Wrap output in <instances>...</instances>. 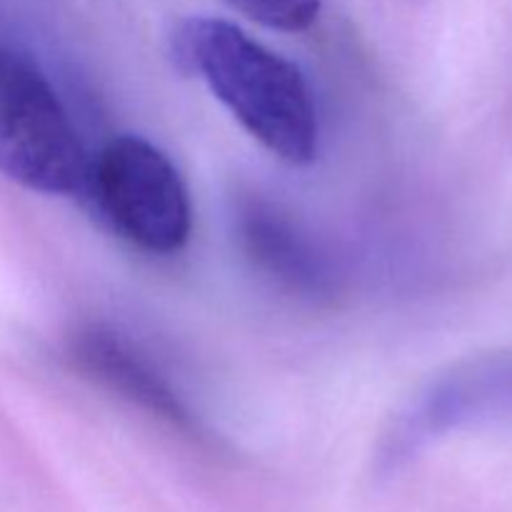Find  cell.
<instances>
[{
  "label": "cell",
  "instance_id": "6da1fadb",
  "mask_svg": "<svg viewBox=\"0 0 512 512\" xmlns=\"http://www.w3.org/2000/svg\"><path fill=\"white\" fill-rule=\"evenodd\" d=\"M173 53L275 158L288 165L313 163L318 113L298 65L220 18L183 20L173 35Z\"/></svg>",
  "mask_w": 512,
  "mask_h": 512
},
{
  "label": "cell",
  "instance_id": "7a4b0ae2",
  "mask_svg": "<svg viewBox=\"0 0 512 512\" xmlns=\"http://www.w3.org/2000/svg\"><path fill=\"white\" fill-rule=\"evenodd\" d=\"M83 193L133 248L178 253L193 230L188 185L173 160L138 135H118L90 163Z\"/></svg>",
  "mask_w": 512,
  "mask_h": 512
},
{
  "label": "cell",
  "instance_id": "3957f363",
  "mask_svg": "<svg viewBox=\"0 0 512 512\" xmlns=\"http://www.w3.org/2000/svg\"><path fill=\"white\" fill-rule=\"evenodd\" d=\"M90 160L43 73L0 43V170L45 195L85 190Z\"/></svg>",
  "mask_w": 512,
  "mask_h": 512
},
{
  "label": "cell",
  "instance_id": "277c9868",
  "mask_svg": "<svg viewBox=\"0 0 512 512\" xmlns=\"http://www.w3.org/2000/svg\"><path fill=\"white\" fill-rule=\"evenodd\" d=\"M512 420V350L470 355L435 375L395 415L380 443L383 468H398L435 438Z\"/></svg>",
  "mask_w": 512,
  "mask_h": 512
},
{
  "label": "cell",
  "instance_id": "5b68a950",
  "mask_svg": "<svg viewBox=\"0 0 512 512\" xmlns=\"http://www.w3.org/2000/svg\"><path fill=\"white\" fill-rule=\"evenodd\" d=\"M68 355L83 378L133 408L163 420L170 428L198 430L193 410L173 388L163 370L118 330L105 325H83L68 340Z\"/></svg>",
  "mask_w": 512,
  "mask_h": 512
},
{
  "label": "cell",
  "instance_id": "8992f818",
  "mask_svg": "<svg viewBox=\"0 0 512 512\" xmlns=\"http://www.w3.org/2000/svg\"><path fill=\"white\" fill-rule=\"evenodd\" d=\"M235 233L255 268L288 293L308 300L335 293V270L320 245L278 203L248 195L235 208Z\"/></svg>",
  "mask_w": 512,
  "mask_h": 512
},
{
  "label": "cell",
  "instance_id": "52a82bcc",
  "mask_svg": "<svg viewBox=\"0 0 512 512\" xmlns=\"http://www.w3.org/2000/svg\"><path fill=\"white\" fill-rule=\"evenodd\" d=\"M230 8L265 28L300 33L318 20L320 0H225Z\"/></svg>",
  "mask_w": 512,
  "mask_h": 512
}]
</instances>
